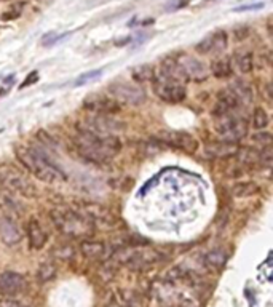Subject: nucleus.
Wrapping results in <instances>:
<instances>
[{"instance_id": "obj_17", "label": "nucleus", "mask_w": 273, "mask_h": 307, "mask_svg": "<svg viewBox=\"0 0 273 307\" xmlns=\"http://www.w3.org/2000/svg\"><path fill=\"white\" fill-rule=\"evenodd\" d=\"M206 150H208V154H211V156H214V157H230V156H235L236 154L238 146H236V142L221 139V141L208 144Z\"/></svg>"}, {"instance_id": "obj_12", "label": "nucleus", "mask_w": 273, "mask_h": 307, "mask_svg": "<svg viewBox=\"0 0 273 307\" xmlns=\"http://www.w3.org/2000/svg\"><path fill=\"white\" fill-rule=\"evenodd\" d=\"M26 280L21 274L13 272V270H7V272L0 274V296L12 297L24 291Z\"/></svg>"}, {"instance_id": "obj_31", "label": "nucleus", "mask_w": 273, "mask_h": 307, "mask_svg": "<svg viewBox=\"0 0 273 307\" xmlns=\"http://www.w3.org/2000/svg\"><path fill=\"white\" fill-rule=\"evenodd\" d=\"M252 141L259 144L260 149L262 147H267V146H271V142H273V136H271V133L268 131H263V130H259L256 134L252 136Z\"/></svg>"}, {"instance_id": "obj_30", "label": "nucleus", "mask_w": 273, "mask_h": 307, "mask_svg": "<svg viewBox=\"0 0 273 307\" xmlns=\"http://www.w3.org/2000/svg\"><path fill=\"white\" fill-rule=\"evenodd\" d=\"M103 74V69H95V70H88L85 72V74H80L77 79H75V82L74 85L75 87H81V85H86L89 82H93V80H96L99 75Z\"/></svg>"}, {"instance_id": "obj_9", "label": "nucleus", "mask_w": 273, "mask_h": 307, "mask_svg": "<svg viewBox=\"0 0 273 307\" xmlns=\"http://www.w3.org/2000/svg\"><path fill=\"white\" fill-rule=\"evenodd\" d=\"M109 93L115 98V101L131 104V106H139L147 98L141 87L130 82H114L109 87Z\"/></svg>"}, {"instance_id": "obj_19", "label": "nucleus", "mask_w": 273, "mask_h": 307, "mask_svg": "<svg viewBox=\"0 0 273 307\" xmlns=\"http://www.w3.org/2000/svg\"><path fill=\"white\" fill-rule=\"evenodd\" d=\"M260 192L259 184H256L254 181H243V183H236L232 187V194L238 198H244V197H252Z\"/></svg>"}, {"instance_id": "obj_25", "label": "nucleus", "mask_w": 273, "mask_h": 307, "mask_svg": "<svg viewBox=\"0 0 273 307\" xmlns=\"http://www.w3.org/2000/svg\"><path fill=\"white\" fill-rule=\"evenodd\" d=\"M51 256L54 259H59V261H72L75 256V250L69 243H64V245H58L51 250Z\"/></svg>"}, {"instance_id": "obj_23", "label": "nucleus", "mask_w": 273, "mask_h": 307, "mask_svg": "<svg viewBox=\"0 0 273 307\" xmlns=\"http://www.w3.org/2000/svg\"><path fill=\"white\" fill-rule=\"evenodd\" d=\"M58 274V266L53 263V261H45L39 266L37 270V280L40 283H48L51 280L56 277Z\"/></svg>"}, {"instance_id": "obj_3", "label": "nucleus", "mask_w": 273, "mask_h": 307, "mask_svg": "<svg viewBox=\"0 0 273 307\" xmlns=\"http://www.w3.org/2000/svg\"><path fill=\"white\" fill-rule=\"evenodd\" d=\"M16 157L21 162V165L31 171L34 176L45 183H56V181H66V173L58 165L45 156V154L35 147H18Z\"/></svg>"}, {"instance_id": "obj_5", "label": "nucleus", "mask_w": 273, "mask_h": 307, "mask_svg": "<svg viewBox=\"0 0 273 307\" xmlns=\"http://www.w3.org/2000/svg\"><path fill=\"white\" fill-rule=\"evenodd\" d=\"M214 130L225 141L238 142L248 134V120L233 111L214 117Z\"/></svg>"}, {"instance_id": "obj_2", "label": "nucleus", "mask_w": 273, "mask_h": 307, "mask_svg": "<svg viewBox=\"0 0 273 307\" xmlns=\"http://www.w3.org/2000/svg\"><path fill=\"white\" fill-rule=\"evenodd\" d=\"M50 216L58 231L70 239L86 240L95 234V221L74 208H54Z\"/></svg>"}, {"instance_id": "obj_21", "label": "nucleus", "mask_w": 273, "mask_h": 307, "mask_svg": "<svg viewBox=\"0 0 273 307\" xmlns=\"http://www.w3.org/2000/svg\"><path fill=\"white\" fill-rule=\"evenodd\" d=\"M233 72L232 62L229 58H222V59H216L211 64V74L216 79H227L230 77Z\"/></svg>"}, {"instance_id": "obj_35", "label": "nucleus", "mask_w": 273, "mask_h": 307, "mask_svg": "<svg viewBox=\"0 0 273 307\" xmlns=\"http://www.w3.org/2000/svg\"><path fill=\"white\" fill-rule=\"evenodd\" d=\"M0 307H26V305L21 304V302H18V301H15V299H12V297L2 296V297H0Z\"/></svg>"}, {"instance_id": "obj_8", "label": "nucleus", "mask_w": 273, "mask_h": 307, "mask_svg": "<svg viewBox=\"0 0 273 307\" xmlns=\"http://www.w3.org/2000/svg\"><path fill=\"white\" fill-rule=\"evenodd\" d=\"M176 61V66L180 72L184 82H205L208 79V69L202 61L195 59L190 55H184V53H177L172 55Z\"/></svg>"}, {"instance_id": "obj_4", "label": "nucleus", "mask_w": 273, "mask_h": 307, "mask_svg": "<svg viewBox=\"0 0 273 307\" xmlns=\"http://www.w3.org/2000/svg\"><path fill=\"white\" fill-rule=\"evenodd\" d=\"M112 259L117 264L126 266L130 270H149L163 259V255L150 247H125L115 251Z\"/></svg>"}, {"instance_id": "obj_37", "label": "nucleus", "mask_w": 273, "mask_h": 307, "mask_svg": "<svg viewBox=\"0 0 273 307\" xmlns=\"http://www.w3.org/2000/svg\"><path fill=\"white\" fill-rule=\"evenodd\" d=\"M263 7V4H254V5H243V7H238L235 8V12H248V10H260Z\"/></svg>"}, {"instance_id": "obj_1", "label": "nucleus", "mask_w": 273, "mask_h": 307, "mask_svg": "<svg viewBox=\"0 0 273 307\" xmlns=\"http://www.w3.org/2000/svg\"><path fill=\"white\" fill-rule=\"evenodd\" d=\"M75 146L85 160L93 164H109L122 150V141L115 134H98L80 128Z\"/></svg>"}, {"instance_id": "obj_18", "label": "nucleus", "mask_w": 273, "mask_h": 307, "mask_svg": "<svg viewBox=\"0 0 273 307\" xmlns=\"http://www.w3.org/2000/svg\"><path fill=\"white\" fill-rule=\"evenodd\" d=\"M80 250L83 253V256L89 259H103L106 256V245L103 242H96V240H81L80 243Z\"/></svg>"}, {"instance_id": "obj_28", "label": "nucleus", "mask_w": 273, "mask_h": 307, "mask_svg": "<svg viewBox=\"0 0 273 307\" xmlns=\"http://www.w3.org/2000/svg\"><path fill=\"white\" fill-rule=\"evenodd\" d=\"M236 66H238L241 74H249L254 67V61H252V55L251 53H241V55L236 56Z\"/></svg>"}, {"instance_id": "obj_13", "label": "nucleus", "mask_w": 273, "mask_h": 307, "mask_svg": "<svg viewBox=\"0 0 273 307\" xmlns=\"http://www.w3.org/2000/svg\"><path fill=\"white\" fill-rule=\"evenodd\" d=\"M0 239L8 247H13L16 243H20L23 239L21 227L18 225L15 219H12L10 216H4L0 219Z\"/></svg>"}, {"instance_id": "obj_7", "label": "nucleus", "mask_w": 273, "mask_h": 307, "mask_svg": "<svg viewBox=\"0 0 273 307\" xmlns=\"http://www.w3.org/2000/svg\"><path fill=\"white\" fill-rule=\"evenodd\" d=\"M126 128L125 122L111 114H91L83 120V128L98 134H115Z\"/></svg>"}, {"instance_id": "obj_11", "label": "nucleus", "mask_w": 273, "mask_h": 307, "mask_svg": "<svg viewBox=\"0 0 273 307\" xmlns=\"http://www.w3.org/2000/svg\"><path fill=\"white\" fill-rule=\"evenodd\" d=\"M83 107L91 114H111L115 115L120 112V104L115 99H111L104 95H93L88 96L83 101Z\"/></svg>"}, {"instance_id": "obj_15", "label": "nucleus", "mask_w": 273, "mask_h": 307, "mask_svg": "<svg viewBox=\"0 0 273 307\" xmlns=\"http://www.w3.org/2000/svg\"><path fill=\"white\" fill-rule=\"evenodd\" d=\"M4 184L12 189V191L18 192V194H23L26 197H34L35 195V187L32 186L31 181H27V179L21 175H16V173H10L4 178Z\"/></svg>"}, {"instance_id": "obj_16", "label": "nucleus", "mask_w": 273, "mask_h": 307, "mask_svg": "<svg viewBox=\"0 0 273 307\" xmlns=\"http://www.w3.org/2000/svg\"><path fill=\"white\" fill-rule=\"evenodd\" d=\"M27 236H29V247L32 250H42L48 242V234L37 219H31L27 224Z\"/></svg>"}, {"instance_id": "obj_27", "label": "nucleus", "mask_w": 273, "mask_h": 307, "mask_svg": "<svg viewBox=\"0 0 273 307\" xmlns=\"http://www.w3.org/2000/svg\"><path fill=\"white\" fill-rule=\"evenodd\" d=\"M232 90H233V93L240 98L241 103H251V101H252L251 88H249L246 84H244V82H241V80H238V82H236V84L232 87Z\"/></svg>"}, {"instance_id": "obj_29", "label": "nucleus", "mask_w": 273, "mask_h": 307, "mask_svg": "<svg viewBox=\"0 0 273 307\" xmlns=\"http://www.w3.org/2000/svg\"><path fill=\"white\" fill-rule=\"evenodd\" d=\"M252 125L256 130H263L268 125V114L262 107H256L252 114Z\"/></svg>"}, {"instance_id": "obj_10", "label": "nucleus", "mask_w": 273, "mask_h": 307, "mask_svg": "<svg viewBox=\"0 0 273 307\" xmlns=\"http://www.w3.org/2000/svg\"><path fill=\"white\" fill-rule=\"evenodd\" d=\"M160 144L171 146L186 154H195L198 150V141L187 131H160L157 134Z\"/></svg>"}, {"instance_id": "obj_14", "label": "nucleus", "mask_w": 273, "mask_h": 307, "mask_svg": "<svg viewBox=\"0 0 273 307\" xmlns=\"http://www.w3.org/2000/svg\"><path fill=\"white\" fill-rule=\"evenodd\" d=\"M241 106L240 98L233 93L232 88H224L217 93V104L213 109L214 117L216 115H222L225 112H230V111H236L238 107Z\"/></svg>"}, {"instance_id": "obj_22", "label": "nucleus", "mask_w": 273, "mask_h": 307, "mask_svg": "<svg viewBox=\"0 0 273 307\" xmlns=\"http://www.w3.org/2000/svg\"><path fill=\"white\" fill-rule=\"evenodd\" d=\"M131 77L136 82H152V79L155 77V67L152 64H141V66H136L131 70Z\"/></svg>"}, {"instance_id": "obj_6", "label": "nucleus", "mask_w": 273, "mask_h": 307, "mask_svg": "<svg viewBox=\"0 0 273 307\" xmlns=\"http://www.w3.org/2000/svg\"><path fill=\"white\" fill-rule=\"evenodd\" d=\"M152 85H153V92L155 95L163 99L165 103L169 104H177L182 103L187 96V90L186 85L177 82V80L166 77L163 74H158L152 79Z\"/></svg>"}, {"instance_id": "obj_33", "label": "nucleus", "mask_w": 273, "mask_h": 307, "mask_svg": "<svg viewBox=\"0 0 273 307\" xmlns=\"http://www.w3.org/2000/svg\"><path fill=\"white\" fill-rule=\"evenodd\" d=\"M69 34H56V32H48V34H45L43 37H42V45H45V47H48V45H53V43H56L59 40H62L64 37H67Z\"/></svg>"}, {"instance_id": "obj_36", "label": "nucleus", "mask_w": 273, "mask_h": 307, "mask_svg": "<svg viewBox=\"0 0 273 307\" xmlns=\"http://www.w3.org/2000/svg\"><path fill=\"white\" fill-rule=\"evenodd\" d=\"M39 74H37V72H32V74H29V75H27V79L24 80V82L21 84V88H26L27 85H32V84H35V82H37V80H39V77H37Z\"/></svg>"}, {"instance_id": "obj_32", "label": "nucleus", "mask_w": 273, "mask_h": 307, "mask_svg": "<svg viewBox=\"0 0 273 307\" xmlns=\"http://www.w3.org/2000/svg\"><path fill=\"white\" fill-rule=\"evenodd\" d=\"M106 307H128V297L122 293H115L107 301Z\"/></svg>"}, {"instance_id": "obj_26", "label": "nucleus", "mask_w": 273, "mask_h": 307, "mask_svg": "<svg viewBox=\"0 0 273 307\" xmlns=\"http://www.w3.org/2000/svg\"><path fill=\"white\" fill-rule=\"evenodd\" d=\"M209 42H211V53L224 51L227 48V32L216 31L214 34L209 35Z\"/></svg>"}, {"instance_id": "obj_38", "label": "nucleus", "mask_w": 273, "mask_h": 307, "mask_svg": "<svg viewBox=\"0 0 273 307\" xmlns=\"http://www.w3.org/2000/svg\"><path fill=\"white\" fill-rule=\"evenodd\" d=\"M20 16V12H8V15H4L2 18H4V21H8V20H15V18H18Z\"/></svg>"}, {"instance_id": "obj_24", "label": "nucleus", "mask_w": 273, "mask_h": 307, "mask_svg": "<svg viewBox=\"0 0 273 307\" xmlns=\"http://www.w3.org/2000/svg\"><path fill=\"white\" fill-rule=\"evenodd\" d=\"M238 160L241 162L243 165H259V156H260V150H254L252 147H246V149H238L235 154Z\"/></svg>"}, {"instance_id": "obj_20", "label": "nucleus", "mask_w": 273, "mask_h": 307, "mask_svg": "<svg viewBox=\"0 0 273 307\" xmlns=\"http://www.w3.org/2000/svg\"><path fill=\"white\" fill-rule=\"evenodd\" d=\"M227 259H229V256H227V253L224 250H211L205 256V264H206V267H211V269L217 270V269H222L225 266Z\"/></svg>"}, {"instance_id": "obj_34", "label": "nucleus", "mask_w": 273, "mask_h": 307, "mask_svg": "<svg viewBox=\"0 0 273 307\" xmlns=\"http://www.w3.org/2000/svg\"><path fill=\"white\" fill-rule=\"evenodd\" d=\"M248 35H249V28H248V26H240V28H236L233 31V37H235V40H238V42L248 39Z\"/></svg>"}]
</instances>
